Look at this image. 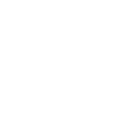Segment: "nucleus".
Wrapping results in <instances>:
<instances>
[]
</instances>
